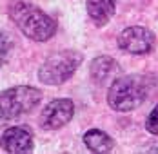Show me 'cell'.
Instances as JSON below:
<instances>
[{
	"mask_svg": "<svg viewBox=\"0 0 158 154\" xmlns=\"http://www.w3.org/2000/svg\"><path fill=\"white\" fill-rule=\"evenodd\" d=\"M153 80L145 75H126L116 78L107 91V105L116 112L135 111L145 102Z\"/></svg>",
	"mask_w": 158,
	"mask_h": 154,
	"instance_id": "6da1fadb",
	"label": "cell"
},
{
	"mask_svg": "<svg viewBox=\"0 0 158 154\" xmlns=\"http://www.w3.org/2000/svg\"><path fill=\"white\" fill-rule=\"evenodd\" d=\"M9 16L24 36L33 42H48L56 33V22L40 7L29 2L16 0L9 7Z\"/></svg>",
	"mask_w": 158,
	"mask_h": 154,
	"instance_id": "7a4b0ae2",
	"label": "cell"
},
{
	"mask_svg": "<svg viewBox=\"0 0 158 154\" xmlns=\"http://www.w3.org/2000/svg\"><path fill=\"white\" fill-rule=\"evenodd\" d=\"M84 60L82 53L75 49H64L51 55L38 69V80L44 85H62L75 75Z\"/></svg>",
	"mask_w": 158,
	"mask_h": 154,
	"instance_id": "3957f363",
	"label": "cell"
},
{
	"mask_svg": "<svg viewBox=\"0 0 158 154\" xmlns=\"http://www.w3.org/2000/svg\"><path fill=\"white\" fill-rule=\"evenodd\" d=\"M42 100V92L31 85H15L0 92V120H13L31 112Z\"/></svg>",
	"mask_w": 158,
	"mask_h": 154,
	"instance_id": "277c9868",
	"label": "cell"
},
{
	"mask_svg": "<svg viewBox=\"0 0 158 154\" xmlns=\"http://www.w3.org/2000/svg\"><path fill=\"white\" fill-rule=\"evenodd\" d=\"M156 46L155 33L143 26H131L126 27L118 34V47L129 55H149Z\"/></svg>",
	"mask_w": 158,
	"mask_h": 154,
	"instance_id": "5b68a950",
	"label": "cell"
},
{
	"mask_svg": "<svg viewBox=\"0 0 158 154\" xmlns=\"http://www.w3.org/2000/svg\"><path fill=\"white\" fill-rule=\"evenodd\" d=\"M75 116V103L69 98H56L49 102L46 107L42 109L38 123L44 131H56L62 129L64 125L73 120Z\"/></svg>",
	"mask_w": 158,
	"mask_h": 154,
	"instance_id": "8992f818",
	"label": "cell"
},
{
	"mask_svg": "<svg viewBox=\"0 0 158 154\" xmlns=\"http://www.w3.org/2000/svg\"><path fill=\"white\" fill-rule=\"evenodd\" d=\"M33 132L26 125H15L4 129L0 134V147L11 154H26L33 151Z\"/></svg>",
	"mask_w": 158,
	"mask_h": 154,
	"instance_id": "52a82bcc",
	"label": "cell"
},
{
	"mask_svg": "<svg viewBox=\"0 0 158 154\" xmlns=\"http://www.w3.org/2000/svg\"><path fill=\"white\" fill-rule=\"evenodd\" d=\"M89 75L96 85H111L116 80V76L120 75V65L114 58L104 55V56H98L91 62Z\"/></svg>",
	"mask_w": 158,
	"mask_h": 154,
	"instance_id": "ba28073f",
	"label": "cell"
},
{
	"mask_svg": "<svg viewBox=\"0 0 158 154\" xmlns=\"http://www.w3.org/2000/svg\"><path fill=\"white\" fill-rule=\"evenodd\" d=\"M85 9L91 22L98 27H104L114 16L116 0H85Z\"/></svg>",
	"mask_w": 158,
	"mask_h": 154,
	"instance_id": "9c48e42d",
	"label": "cell"
},
{
	"mask_svg": "<svg viewBox=\"0 0 158 154\" xmlns=\"http://www.w3.org/2000/svg\"><path fill=\"white\" fill-rule=\"evenodd\" d=\"M84 143L91 152H109L114 147V140L111 138L107 132L100 131V129H89L84 134Z\"/></svg>",
	"mask_w": 158,
	"mask_h": 154,
	"instance_id": "30bf717a",
	"label": "cell"
},
{
	"mask_svg": "<svg viewBox=\"0 0 158 154\" xmlns=\"http://www.w3.org/2000/svg\"><path fill=\"white\" fill-rule=\"evenodd\" d=\"M9 53H11V38L4 31H0V67L7 62Z\"/></svg>",
	"mask_w": 158,
	"mask_h": 154,
	"instance_id": "8fae6325",
	"label": "cell"
},
{
	"mask_svg": "<svg viewBox=\"0 0 158 154\" xmlns=\"http://www.w3.org/2000/svg\"><path fill=\"white\" fill-rule=\"evenodd\" d=\"M145 129H147V132L158 136V103L153 107V111L149 112V116H147V120H145Z\"/></svg>",
	"mask_w": 158,
	"mask_h": 154,
	"instance_id": "7c38bea8",
	"label": "cell"
}]
</instances>
